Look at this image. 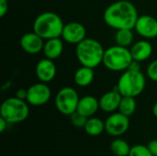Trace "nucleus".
Returning a JSON list of instances; mask_svg holds the SVG:
<instances>
[{
  "label": "nucleus",
  "mask_w": 157,
  "mask_h": 156,
  "mask_svg": "<svg viewBox=\"0 0 157 156\" xmlns=\"http://www.w3.org/2000/svg\"><path fill=\"white\" fill-rule=\"evenodd\" d=\"M148 149L154 156H157V140H153L147 144Z\"/></svg>",
  "instance_id": "nucleus-27"
},
{
  "label": "nucleus",
  "mask_w": 157,
  "mask_h": 156,
  "mask_svg": "<svg viewBox=\"0 0 157 156\" xmlns=\"http://www.w3.org/2000/svg\"><path fill=\"white\" fill-rule=\"evenodd\" d=\"M134 35L132 29H118L115 34V40L117 45L122 47H130L133 42Z\"/></svg>",
  "instance_id": "nucleus-20"
},
{
  "label": "nucleus",
  "mask_w": 157,
  "mask_h": 156,
  "mask_svg": "<svg viewBox=\"0 0 157 156\" xmlns=\"http://www.w3.org/2000/svg\"><path fill=\"white\" fill-rule=\"evenodd\" d=\"M86 28L79 22H69L64 25L62 38L70 44H78L86 37Z\"/></svg>",
  "instance_id": "nucleus-11"
},
{
  "label": "nucleus",
  "mask_w": 157,
  "mask_h": 156,
  "mask_svg": "<svg viewBox=\"0 0 157 156\" xmlns=\"http://www.w3.org/2000/svg\"><path fill=\"white\" fill-rule=\"evenodd\" d=\"M79 100L80 98L75 89L71 86H65L56 94L54 104L60 113L70 116L76 111Z\"/></svg>",
  "instance_id": "nucleus-7"
},
{
  "label": "nucleus",
  "mask_w": 157,
  "mask_h": 156,
  "mask_svg": "<svg viewBox=\"0 0 157 156\" xmlns=\"http://www.w3.org/2000/svg\"><path fill=\"white\" fill-rule=\"evenodd\" d=\"M136 109V101L133 97H122L120 106L119 111L127 117H131Z\"/></svg>",
  "instance_id": "nucleus-21"
},
{
  "label": "nucleus",
  "mask_w": 157,
  "mask_h": 156,
  "mask_svg": "<svg viewBox=\"0 0 157 156\" xmlns=\"http://www.w3.org/2000/svg\"><path fill=\"white\" fill-rule=\"evenodd\" d=\"M27 97H28V89H18L17 92H16V97L19 98V99H22V100H26L27 99Z\"/></svg>",
  "instance_id": "nucleus-28"
},
{
  "label": "nucleus",
  "mask_w": 157,
  "mask_h": 156,
  "mask_svg": "<svg viewBox=\"0 0 157 156\" xmlns=\"http://www.w3.org/2000/svg\"><path fill=\"white\" fill-rule=\"evenodd\" d=\"M138 12L135 6L127 0H120L109 5L104 11L105 23L115 29H134L138 19Z\"/></svg>",
  "instance_id": "nucleus-1"
},
{
  "label": "nucleus",
  "mask_w": 157,
  "mask_h": 156,
  "mask_svg": "<svg viewBox=\"0 0 157 156\" xmlns=\"http://www.w3.org/2000/svg\"><path fill=\"white\" fill-rule=\"evenodd\" d=\"M8 1H13V0H8Z\"/></svg>",
  "instance_id": "nucleus-32"
},
{
  "label": "nucleus",
  "mask_w": 157,
  "mask_h": 156,
  "mask_svg": "<svg viewBox=\"0 0 157 156\" xmlns=\"http://www.w3.org/2000/svg\"><path fill=\"white\" fill-rule=\"evenodd\" d=\"M27 103L25 100L16 97L6 98L1 105L0 117L4 118L9 124L24 121L29 114V108Z\"/></svg>",
  "instance_id": "nucleus-6"
},
{
  "label": "nucleus",
  "mask_w": 157,
  "mask_h": 156,
  "mask_svg": "<svg viewBox=\"0 0 157 156\" xmlns=\"http://www.w3.org/2000/svg\"><path fill=\"white\" fill-rule=\"evenodd\" d=\"M129 156H154L147 146L137 144L131 148Z\"/></svg>",
  "instance_id": "nucleus-24"
},
{
  "label": "nucleus",
  "mask_w": 157,
  "mask_h": 156,
  "mask_svg": "<svg viewBox=\"0 0 157 156\" xmlns=\"http://www.w3.org/2000/svg\"><path fill=\"white\" fill-rule=\"evenodd\" d=\"M153 114L155 115V117L157 118V101L155 103V105L153 107Z\"/></svg>",
  "instance_id": "nucleus-31"
},
{
  "label": "nucleus",
  "mask_w": 157,
  "mask_h": 156,
  "mask_svg": "<svg viewBox=\"0 0 157 156\" xmlns=\"http://www.w3.org/2000/svg\"><path fill=\"white\" fill-rule=\"evenodd\" d=\"M105 50L102 44L92 38H86L76 44L75 54L82 66L96 68L103 62Z\"/></svg>",
  "instance_id": "nucleus-2"
},
{
  "label": "nucleus",
  "mask_w": 157,
  "mask_h": 156,
  "mask_svg": "<svg viewBox=\"0 0 157 156\" xmlns=\"http://www.w3.org/2000/svg\"><path fill=\"white\" fill-rule=\"evenodd\" d=\"M51 95V89L46 83H36L28 88V97L26 101L31 106H43L50 100Z\"/></svg>",
  "instance_id": "nucleus-8"
},
{
  "label": "nucleus",
  "mask_w": 157,
  "mask_h": 156,
  "mask_svg": "<svg viewBox=\"0 0 157 156\" xmlns=\"http://www.w3.org/2000/svg\"><path fill=\"white\" fill-rule=\"evenodd\" d=\"M130 51L132 59L141 63L150 58L153 52V47L147 40H142L132 44Z\"/></svg>",
  "instance_id": "nucleus-15"
},
{
  "label": "nucleus",
  "mask_w": 157,
  "mask_h": 156,
  "mask_svg": "<svg viewBox=\"0 0 157 156\" xmlns=\"http://www.w3.org/2000/svg\"><path fill=\"white\" fill-rule=\"evenodd\" d=\"M84 130L90 136H98L105 131V122L98 118L90 117L88 118Z\"/></svg>",
  "instance_id": "nucleus-19"
},
{
  "label": "nucleus",
  "mask_w": 157,
  "mask_h": 156,
  "mask_svg": "<svg viewBox=\"0 0 157 156\" xmlns=\"http://www.w3.org/2000/svg\"><path fill=\"white\" fill-rule=\"evenodd\" d=\"M132 60L131 51L128 48L115 45L105 50L102 63L108 70L122 72L129 68Z\"/></svg>",
  "instance_id": "nucleus-5"
},
{
  "label": "nucleus",
  "mask_w": 157,
  "mask_h": 156,
  "mask_svg": "<svg viewBox=\"0 0 157 156\" xmlns=\"http://www.w3.org/2000/svg\"><path fill=\"white\" fill-rule=\"evenodd\" d=\"M36 75L40 82L49 83L52 81L56 75V66L52 60L45 58L40 60L36 65Z\"/></svg>",
  "instance_id": "nucleus-13"
},
{
  "label": "nucleus",
  "mask_w": 157,
  "mask_h": 156,
  "mask_svg": "<svg viewBox=\"0 0 157 156\" xmlns=\"http://www.w3.org/2000/svg\"><path fill=\"white\" fill-rule=\"evenodd\" d=\"M99 108V100L93 96H86L80 98L76 111L80 114L90 118L97 113Z\"/></svg>",
  "instance_id": "nucleus-16"
},
{
  "label": "nucleus",
  "mask_w": 157,
  "mask_h": 156,
  "mask_svg": "<svg viewBox=\"0 0 157 156\" xmlns=\"http://www.w3.org/2000/svg\"><path fill=\"white\" fill-rule=\"evenodd\" d=\"M146 80L141 71L125 70L121 75L115 87L122 97H137L143 93L145 88Z\"/></svg>",
  "instance_id": "nucleus-4"
},
{
  "label": "nucleus",
  "mask_w": 157,
  "mask_h": 156,
  "mask_svg": "<svg viewBox=\"0 0 157 156\" xmlns=\"http://www.w3.org/2000/svg\"><path fill=\"white\" fill-rule=\"evenodd\" d=\"M135 31L144 39L157 37V19L150 15L140 16L134 26Z\"/></svg>",
  "instance_id": "nucleus-10"
},
{
  "label": "nucleus",
  "mask_w": 157,
  "mask_h": 156,
  "mask_svg": "<svg viewBox=\"0 0 157 156\" xmlns=\"http://www.w3.org/2000/svg\"><path fill=\"white\" fill-rule=\"evenodd\" d=\"M44 40L34 31L24 34L20 38V47L29 54H37L43 51Z\"/></svg>",
  "instance_id": "nucleus-12"
},
{
  "label": "nucleus",
  "mask_w": 157,
  "mask_h": 156,
  "mask_svg": "<svg viewBox=\"0 0 157 156\" xmlns=\"http://www.w3.org/2000/svg\"><path fill=\"white\" fill-rule=\"evenodd\" d=\"M130 126L129 117L121 112L111 114L105 121V131L111 136H121L124 134Z\"/></svg>",
  "instance_id": "nucleus-9"
},
{
  "label": "nucleus",
  "mask_w": 157,
  "mask_h": 156,
  "mask_svg": "<svg viewBox=\"0 0 157 156\" xmlns=\"http://www.w3.org/2000/svg\"><path fill=\"white\" fill-rule=\"evenodd\" d=\"M87 120H88L87 117L80 114L77 111H75L72 115H70V120H71L72 124L74 126H75L76 128H85Z\"/></svg>",
  "instance_id": "nucleus-23"
},
{
  "label": "nucleus",
  "mask_w": 157,
  "mask_h": 156,
  "mask_svg": "<svg viewBox=\"0 0 157 156\" xmlns=\"http://www.w3.org/2000/svg\"><path fill=\"white\" fill-rule=\"evenodd\" d=\"M147 76L155 81L157 82V59L153 61L147 67Z\"/></svg>",
  "instance_id": "nucleus-25"
},
{
  "label": "nucleus",
  "mask_w": 157,
  "mask_h": 156,
  "mask_svg": "<svg viewBox=\"0 0 157 156\" xmlns=\"http://www.w3.org/2000/svg\"><path fill=\"white\" fill-rule=\"evenodd\" d=\"M43 53L46 58L54 60L59 58L63 51V43L60 38L46 40L43 47Z\"/></svg>",
  "instance_id": "nucleus-17"
},
{
  "label": "nucleus",
  "mask_w": 157,
  "mask_h": 156,
  "mask_svg": "<svg viewBox=\"0 0 157 156\" xmlns=\"http://www.w3.org/2000/svg\"><path fill=\"white\" fill-rule=\"evenodd\" d=\"M129 70H132V71H141V65H140V62L134 61L132 60V62L131 63L129 68Z\"/></svg>",
  "instance_id": "nucleus-29"
},
{
  "label": "nucleus",
  "mask_w": 157,
  "mask_h": 156,
  "mask_svg": "<svg viewBox=\"0 0 157 156\" xmlns=\"http://www.w3.org/2000/svg\"><path fill=\"white\" fill-rule=\"evenodd\" d=\"M64 24L59 15L53 12H43L40 14L33 22V31L43 40L60 38Z\"/></svg>",
  "instance_id": "nucleus-3"
},
{
  "label": "nucleus",
  "mask_w": 157,
  "mask_h": 156,
  "mask_svg": "<svg viewBox=\"0 0 157 156\" xmlns=\"http://www.w3.org/2000/svg\"><path fill=\"white\" fill-rule=\"evenodd\" d=\"M8 0H0V17H3L8 10Z\"/></svg>",
  "instance_id": "nucleus-26"
},
{
  "label": "nucleus",
  "mask_w": 157,
  "mask_h": 156,
  "mask_svg": "<svg viewBox=\"0 0 157 156\" xmlns=\"http://www.w3.org/2000/svg\"><path fill=\"white\" fill-rule=\"evenodd\" d=\"M131 148L128 143L121 139H116L110 144V150L116 156H129Z\"/></svg>",
  "instance_id": "nucleus-22"
},
{
  "label": "nucleus",
  "mask_w": 157,
  "mask_h": 156,
  "mask_svg": "<svg viewBox=\"0 0 157 156\" xmlns=\"http://www.w3.org/2000/svg\"><path fill=\"white\" fill-rule=\"evenodd\" d=\"M8 124H9V123H8L4 118L0 117V132H1V133L4 132V131H6V127H7Z\"/></svg>",
  "instance_id": "nucleus-30"
},
{
  "label": "nucleus",
  "mask_w": 157,
  "mask_h": 156,
  "mask_svg": "<svg viewBox=\"0 0 157 156\" xmlns=\"http://www.w3.org/2000/svg\"><path fill=\"white\" fill-rule=\"evenodd\" d=\"M94 77H95L94 68L82 66L76 70L74 75V80L78 86L85 87L91 85V83L94 80Z\"/></svg>",
  "instance_id": "nucleus-18"
},
{
  "label": "nucleus",
  "mask_w": 157,
  "mask_h": 156,
  "mask_svg": "<svg viewBox=\"0 0 157 156\" xmlns=\"http://www.w3.org/2000/svg\"><path fill=\"white\" fill-rule=\"evenodd\" d=\"M121 97L122 96L116 89L107 92L99 99V108L108 113L114 112L115 110L119 109Z\"/></svg>",
  "instance_id": "nucleus-14"
}]
</instances>
